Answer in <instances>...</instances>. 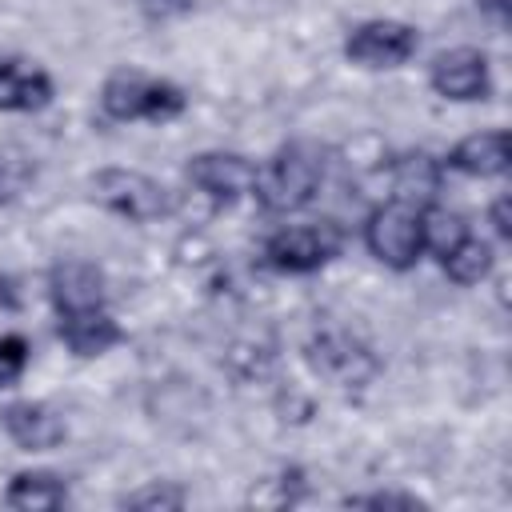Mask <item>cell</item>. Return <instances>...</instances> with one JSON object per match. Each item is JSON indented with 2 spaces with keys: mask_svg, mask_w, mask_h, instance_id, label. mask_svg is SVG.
<instances>
[{
  "mask_svg": "<svg viewBox=\"0 0 512 512\" xmlns=\"http://www.w3.org/2000/svg\"><path fill=\"white\" fill-rule=\"evenodd\" d=\"M436 188H440V164L432 156L412 152V156L396 160V168H392V192H396V200H404V204L432 200Z\"/></svg>",
  "mask_w": 512,
  "mask_h": 512,
  "instance_id": "16",
  "label": "cell"
},
{
  "mask_svg": "<svg viewBox=\"0 0 512 512\" xmlns=\"http://www.w3.org/2000/svg\"><path fill=\"white\" fill-rule=\"evenodd\" d=\"M416 48H420V32L400 20H364L344 40V56L360 68H396L412 60Z\"/></svg>",
  "mask_w": 512,
  "mask_h": 512,
  "instance_id": "7",
  "label": "cell"
},
{
  "mask_svg": "<svg viewBox=\"0 0 512 512\" xmlns=\"http://www.w3.org/2000/svg\"><path fill=\"white\" fill-rule=\"evenodd\" d=\"M320 176H324V156H320V148L296 140V144L280 148V156L272 160V168L256 180V196H260L264 208H272V212H296V208H304V204L316 196Z\"/></svg>",
  "mask_w": 512,
  "mask_h": 512,
  "instance_id": "1",
  "label": "cell"
},
{
  "mask_svg": "<svg viewBox=\"0 0 512 512\" xmlns=\"http://www.w3.org/2000/svg\"><path fill=\"white\" fill-rule=\"evenodd\" d=\"M508 160H512V156H508V132H504V128L472 132V136H464V140L448 152V168H456V172H464V176H480V180L508 172Z\"/></svg>",
  "mask_w": 512,
  "mask_h": 512,
  "instance_id": "12",
  "label": "cell"
},
{
  "mask_svg": "<svg viewBox=\"0 0 512 512\" xmlns=\"http://www.w3.org/2000/svg\"><path fill=\"white\" fill-rule=\"evenodd\" d=\"M420 236H424V248H432L436 256H448L468 236V224L448 208H428L420 212Z\"/></svg>",
  "mask_w": 512,
  "mask_h": 512,
  "instance_id": "18",
  "label": "cell"
},
{
  "mask_svg": "<svg viewBox=\"0 0 512 512\" xmlns=\"http://www.w3.org/2000/svg\"><path fill=\"white\" fill-rule=\"evenodd\" d=\"M60 340L76 352V356H100L108 352L112 344H120V324L104 312V308H92V312H64L60 324H56Z\"/></svg>",
  "mask_w": 512,
  "mask_h": 512,
  "instance_id": "13",
  "label": "cell"
},
{
  "mask_svg": "<svg viewBox=\"0 0 512 512\" xmlns=\"http://www.w3.org/2000/svg\"><path fill=\"white\" fill-rule=\"evenodd\" d=\"M4 504L20 512H52L68 504V484L56 472H16L4 492Z\"/></svg>",
  "mask_w": 512,
  "mask_h": 512,
  "instance_id": "15",
  "label": "cell"
},
{
  "mask_svg": "<svg viewBox=\"0 0 512 512\" xmlns=\"http://www.w3.org/2000/svg\"><path fill=\"white\" fill-rule=\"evenodd\" d=\"M24 364H28V340L24 336H0V388H8V384H16L20 380V372H24Z\"/></svg>",
  "mask_w": 512,
  "mask_h": 512,
  "instance_id": "20",
  "label": "cell"
},
{
  "mask_svg": "<svg viewBox=\"0 0 512 512\" xmlns=\"http://www.w3.org/2000/svg\"><path fill=\"white\" fill-rule=\"evenodd\" d=\"M52 100V80L48 72L24 64V60H8L0 64V108L4 112H36Z\"/></svg>",
  "mask_w": 512,
  "mask_h": 512,
  "instance_id": "14",
  "label": "cell"
},
{
  "mask_svg": "<svg viewBox=\"0 0 512 512\" xmlns=\"http://www.w3.org/2000/svg\"><path fill=\"white\" fill-rule=\"evenodd\" d=\"M492 228H496V236L500 240H512V224H508V196H496V204H492Z\"/></svg>",
  "mask_w": 512,
  "mask_h": 512,
  "instance_id": "22",
  "label": "cell"
},
{
  "mask_svg": "<svg viewBox=\"0 0 512 512\" xmlns=\"http://www.w3.org/2000/svg\"><path fill=\"white\" fill-rule=\"evenodd\" d=\"M432 88L444 96V100H484L492 80H488V60L480 48H452V52H440L432 60V72H428Z\"/></svg>",
  "mask_w": 512,
  "mask_h": 512,
  "instance_id": "9",
  "label": "cell"
},
{
  "mask_svg": "<svg viewBox=\"0 0 512 512\" xmlns=\"http://www.w3.org/2000/svg\"><path fill=\"white\" fill-rule=\"evenodd\" d=\"M184 500H188L184 488L172 484V480H152V484H144V488L124 496V504L140 508V512H172V508H184Z\"/></svg>",
  "mask_w": 512,
  "mask_h": 512,
  "instance_id": "19",
  "label": "cell"
},
{
  "mask_svg": "<svg viewBox=\"0 0 512 512\" xmlns=\"http://www.w3.org/2000/svg\"><path fill=\"white\" fill-rule=\"evenodd\" d=\"M16 308V296H12V284L8 276H0V312H12Z\"/></svg>",
  "mask_w": 512,
  "mask_h": 512,
  "instance_id": "24",
  "label": "cell"
},
{
  "mask_svg": "<svg viewBox=\"0 0 512 512\" xmlns=\"http://www.w3.org/2000/svg\"><path fill=\"white\" fill-rule=\"evenodd\" d=\"M364 244L380 264H388L396 272H408L424 252L420 212L412 204H404V200L376 208L368 216V224H364Z\"/></svg>",
  "mask_w": 512,
  "mask_h": 512,
  "instance_id": "4",
  "label": "cell"
},
{
  "mask_svg": "<svg viewBox=\"0 0 512 512\" xmlns=\"http://www.w3.org/2000/svg\"><path fill=\"white\" fill-rule=\"evenodd\" d=\"M4 432L16 448L24 452H48L56 444H64V420L36 400H20L4 408Z\"/></svg>",
  "mask_w": 512,
  "mask_h": 512,
  "instance_id": "11",
  "label": "cell"
},
{
  "mask_svg": "<svg viewBox=\"0 0 512 512\" xmlns=\"http://www.w3.org/2000/svg\"><path fill=\"white\" fill-rule=\"evenodd\" d=\"M444 260V272H448V280H456V284H480L488 272H492V248L484 244V240H472V236H464L448 256H440Z\"/></svg>",
  "mask_w": 512,
  "mask_h": 512,
  "instance_id": "17",
  "label": "cell"
},
{
  "mask_svg": "<svg viewBox=\"0 0 512 512\" xmlns=\"http://www.w3.org/2000/svg\"><path fill=\"white\" fill-rule=\"evenodd\" d=\"M336 252H340V232L332 224H292V228L272 232L264 244L268 264L280 272H296V276L324 268Z\"/></svg>",
  "mask_w": 512,
  "mask_h": 512,
  "instance_id": "6",
  "label": "cell"
},
{
  "mask_svg": "<svg viewBox=\"0 0 512 512\" xmlns=\"http://www.w3.org/2000/svg\"><path fill=\"white\" fill-rule=\"evenodd\" d=\"M484 12H488V16H492L500 28L508 24V0H484Z\"/></svg>",
  "mask_w": 512,
  "mask_h": 512,
  "instance_id": "23",
  "label": "cell"
},
{
  "mask_svg": "<svg viewBox=\"0 0 512 512\" xmlns=\"http://www.w3.org/2000/svg\"><path fill=\"white\" fill-rule=\"evenodd\" d=\"M308 364H312V372H320L324 380H332L340 388H360L380 368V360L372 356V348L360 336L344 332V328L316 332L308 340Z\"/></svg>",
  "mask_w": 512,
  "mask_h": 512,
  "instance_id": "5",
  "label": "cell"
},
{
  "mask_svg": "<svg viewBox=\"0 0 512 512\" xmlns=\"http://www.w3.org/2000/svg\"><path fill=\"white\" fill-rule=\"evenodd\" d=\"M348 504H372V508H384V504H400V508H416L420 500L416 496H400V492H376V496H356Z\"/></svg>",
  "mask_w": 512,
  "mask_h": 512,
  "instance_id": "21",
  "label": "cell"
},
{
  "mask_svg": "<svg viewBox=\"0 0 512 512\" xmlns=\"http://www.w3.org/2000/svg\"><path fill=\"white\" fill-rule=\"evenodd\" d=\"M48 296L56 312H92L104 304V272L92 260H60L48 276Z\"/></svg>",
  "mask_w": 512,
  "mask_h": 512,
  "instance_id": "10",
  "label": "cell"
},
{
  "mask_svg": "<svg viewBox=\"0 0 512 512\" xmlns=\"http://www.w3.org/2000/svg\"><path fill=\"white\" fill-rule=\"evenodd\" d=\"M100 108L112 120H172L184 112V92L144 72H112L100 88Z\"/></svg>",
  "mask_w": 512,
  "mask_h": 512,
  "instance_id": "2",
  "label": "cell"
},
{
  "mask_svg": "<svg viewBox=\"0 0 512 512\" xmlns=\"http://www.w3.org/2000/svg\"><path fill=\"white\" fill-rule=\"evenodd\" d=\"M92 200H100L104 208H112L136 224H148V220H160L172 212L168 188L132 168H100L92 176Z\"/></svg>",
  "mask_w": 512,
  "mask_h": 512,
  "instance_id": "3",
  "label": "cell"
},
{
  "mask_svg": "<svg viewBox=\"0 0 512 512\" xmlns=\"http://www.w3.org/2000/svg\"><path fill=\"white\" fill-rule=\"evenodd\" d=\"M188 180L208 192L212 200H240L248 192H256V180H260V168L248 160V156H236V152H200L188 160Z\"/></svg>",
  "mask_w": 512,
  "mask_h": 512,
  "instance_id": "8",
  "label": "cell"
}]
</instances>
